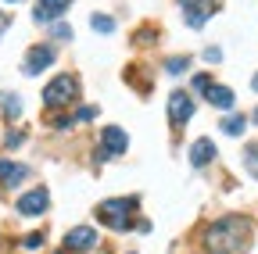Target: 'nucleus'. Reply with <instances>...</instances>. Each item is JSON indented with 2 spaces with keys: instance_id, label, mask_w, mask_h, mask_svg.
Here are the masks:
<instances>
[{
  "instance_id": "10",
  "label": "nucleus",
  "mask_w": 258,
  "mask_h": 254,
  "mask_svg": "<svg viewBox=\"0 0 258 254\" xmlns=\"http://www.w3.org/2000/svg\"><path fill=\"white\" fill-rule=\"evenodd\" d=\"M69 8H72V0H40V4H36V15H32V18H36L40 25H54Z\"/></svg>"
},
{
  "instance_id": "9",
  "label": "nucleus",
  "mask_w": 258,
  "mask_h": 254,
  "mask_svg": "<svg viewBox=\"0 0 258 254\" xmlns=\"http://www.w3.org/2000/svg\"><path fill=\"white\" fill-rule=\"evenodd\" d=\"M190 115H194V97L183 93V90H176L172 97H169V122L172 125H183V122H190Z\"/></svg>"
},
{
  "instance_id": "28",
  "label": "nucleus",
  "mask_w": 258,
  "mask_h": 254,
  "mask_svg": "<svg viewBox=\"0 0 258 254\" xmlns=\"http://www.w3.org/2000/svg\"><path fill=\"white\" fill-rule=\"evenodd\" d=\"M251 118H254V122H258V108H254V115H251Z\"/></svg>"
},
{
  "instance_id": "13",
  "label": "nucleus",
  "mask_w": 258,
  "mask_h": 254,
  "mask_svg": "<svg viewBox=\"0 0 258 254\" xmlns=\"http://www.w3.org/2000/svg\"><path fill=\"white\" fill-rule=\"evenodd\" d=\"M205 97H208V104L219 108V111H230V108H233V90H230V86H208Z\"/></svg>"
},
{
  "instance_id": "16",
  "label": "nucleus",
  "mask_w": 258,
  "mask_h": 254,
  "mask_svg": "<svg viewBox=\"0 0 258 254\" xmlns=\"http://www.w3.org/2000/svg\"><path fill=\"white\" fill-rule=\"evenodd\" d=\"M90 25H93V33H115V18H108V15H93Z\"/></svg>"
},
{
  "instance_id": "25",
  "label": "nucleus",
  "mask_w": 258,
  "mask_h": 254,
  "mask_svg": "<svg viewBox=\"0 0 258 254\" xmlns=\"http://www.w3.org/2000/svg\"><path fill=\"white\" fill-rule=\"evenodd\" d=\"M22 140H25V136H22V133H8V147H18V143H22Z\"/></svg>"
},
{
  "instance_id": "3",
  "label": "nucleus",
  "mask_w": 258,
  "mask_h": 254,
  "mask_svg": "<svg viewBox=\"0 0 258 254\" xmlns=\"http://www.w3.org/2000/svg\"><path fill=\"white\" fill-rule=\"evenodd\" d=\"M76 93H79V82H76L72 75H57V79H50L47 90H43V104H47V108H61V104L76 101Z\"/></svg>"
},
{
  "instance_id": "27",
  "label": "nucleus",
  "mask_w": 258,
  "mask_h": 254,
  "mask_svg": "<svg viewBox=\"0 0 258 254\" xmlns=\"http://www.w3.org/2000/svg\"><path fill=\"white\" fill-rule=\"evenodd\" d=\"M251 86H254V93H258V75H254V79H251Z\"/></svg>"
},
{
  "instance_id": "15",
  "label": "nucleus",
  "mask_w": 258,
  "mask_h": 254,
  "mask_svg": "<svg viewBox=\"0 0 258 254\" xmlns=\"http://www.w3.org/2000/svg\"><path fill=\"white\" fill-rule=\"evenodd\" d=\"M0 111H4L8 118H18V115H22V101H18V93H0Z\"/></svg>"
},
{
  "instance_id": "12",
  "label": "nucleus",
  "mask_w": 258,
  "mask_h": 254,
  "mask_svg": "<svg viewBox=\"0 0 258 254\" xmlns=\"http://www.w3.org/2000/svg\"><path fill=\"white\" fill-rule=\"evenodd\" d=\"M25 176H29V165H18V161H0V183H4V186H18Z\"/></svg>"
},
{
  "instance_id": "19",
  "label": "nucleus",
  "mask_w": 258,
  "mask_h": 254,
  "mask_svg": "<svg viewBox=\"0 0 258 254\" xmlns=\"http://www.w3.org/2000/svg\"><path fill=\"white\" fill-rule=\"evenodd\" d=\"M244 165H247V172L258 179V143H254V147H247V154H244Z\"/></svg>"
},
{
  "instance_id": "11",
  "label": "nucleus",
  "mask_w": 258,
  "mask_h": 254,
  "mask_svg": "<svg viewBox=\"0 0 258 254\" xmlns=\"http://www.w3.org/2000/svg\"><path fill=\"white\" fill-rule=\"evenodd\" d=\"M215 154H219L215 143H212L208 136H201V140H194V147H190V165H194V168H205Z\"/></svg>"
},
{
  "instance_id": "20",
  "label": "nucleus",
  "mask_w": 258,
  "mask_h": 254,
  "mask_svg": "<svg viewBox=\"0 0 258 254\" xmlns=\"http://www.w3.org/2000/svg\"><path fill=\"white\" fill-rule=\"evenodd\" d=\"M22 247H25V250H40V247H43V233H29V236L22 240Z\"/></svg>"
},
{
  "instance_id": "7",
  "label": "nucleus",
  "mask_w": 258,
  "mask_h": 254,
  "mask_svg": "<svg viewBox=\"0 0 258 254\" xmlns=\"http://www.w3.org/2000/svg\"><path fill=\"white\" fill-rule=\"evenodd\" d=\"M54 57H57V50L50 47V43H43V47H32L29 54H25V75H40L47 65H54Z\"/></svg>"
},
{
  "instance_id": "23",
  "label": "nucleus",
  "mask_w": 258,
  "mask_h": 254,
  "mask_svg": "<svg viewBox=\"0 0 258 254\" xmlns=\"http://www.w3.org/2000/svg\"><path fill=\"white\" fill-rule=\"evenodd\" d=\"M50 122H54V129H69V125H72V118H69V115H54Z\"/></svg>"
},
{
  "instance_id": "17",
  "label": "nucleus",
  "mask_w": 258,
  "mask_h": 254,
  "mask_svg": "<svg viewBox=\"0 0 258 254\" xmlns=\"http://www.w3.org/2000/svg\"><path fill=\"white\" fill-rule=\"evenodd\" d=\"M50 36L57 40V43H69L76 33H72V25H64V22H54V29H50Z\"/></svg>"
},
{
  "instance_id": "14",
  "label": "nucleus",
  "mask_w": 258,
  "mask_h": 254,
  "mask_svg": "<svg viewBox=\"0 0 258 254\" xmlns=\"http://www.w3.org/2000/svg\"><path fill=\"white\" fill-rule=\"evenodd\" d=\"M244 129H247V118H244V115H226V118H222V133H226V136H240Z\"/></svg>"
},
{
  "instance_id": "4",
  "label": "nucleus",
  "mask_w": 258,
  "mask_h": 254,
  "mask_svg": "<svg viewBox=\"0 0 258 254\" xmlns=\"http://www.w3.org/2000/svg\"><path fill=\"white\" fill-rule=\"evenodd\" d=\"M125 147H129L125 129H118V125H104V129H101V150H97V157H101V161H108V157L125 154Z\"/></svg>"
},
{
  "instance_id": "21",
  "label": "nucleus",
  "mask_w": 258,
  "mask_h": 254,
  "mask_svg": "<svg viewBox=\"0 0 258 254\" xmlns=\"http://www.w3.org/2000/svg\"><path fill=\"white\" fill-rule=\"evenodd\" d=\"M205 61H208V65H219V61H222V50H219V47H208V50H205Z\"/></svg>"
},
{
  "instance_id": "5",
  "label": "nucleus",
  "mask_w": 258,
  "mask_h": 254,
  "mask_svg": "<svg viewBox=\"0 0 258 254\" xmlns=\"http://www.w3.org/2000/svg\"><path fill=\"white\" fill-rule=\"evenodd\" d=\"M47 204H50V194L43 186H36V190H29V194H22L18 197V215H25V218H36V215H43L47 211Z\"/></svg>"
},
{
  "instance_id": "24",
  "label": "nucleus",
  "mask_w": 258,
  "mask_h": 254,
  "mask_svg": "<svg viewBox=\"0 0 258 254\" xmlns=\"http://www.w3.org/2000/svg\"><path fill=\"white\" fill-rule=\"evenodd\" d=\"M76 118H79V122H90V118H97V108H79Z\"/></svg>"
},
{
  "instance_id": "26",
  "label": "nucleus",
  "mask_w": 258,
  "mask_h": 254,
  "mask_svg": "<svg viewBox=\"0 0 258 254\" xmlns=\"http://www.w3.org/2000/svg\"><path fill=\"white\" fill-rule=\"evenodd\" d=\"M11 25V15H4V11H0V36H4V29Z\"/></svg>"
},
{
  "instance_id": "18",
  "label": "nucleus",
  "mask_w": 258,
  "mask_h": 254,
  "mask_svg": "<svg viewBox=\"0 0 258 254\" xmlns=\"http://www.w3.org/2000/svg\"><path fill=\"white\" fill-rule=\"evenodd\" d=\"M186 68H190V57H169V65H165L169 75H179V72H186Z\"/></svg>"
},
{
  "instance_id": "1",
  "label": "nucleus",
  "mask_w": 258,
  "mask_h": 254,
  "mask_svg": "<svg viewBox=\"0 0 258 254\" xmlns=\"http://www.w3.org/2000/svg\"><path fill=\"white\" fill-rule=\"evenodd\" d=\"M251 236V218L244 215H226L219 222H212V226L205 229V250L208 254H233L247 243Z\"/></svg>"
},
{
  "instance_id": "22",
  "label": "nucleus",
  "mask_w": 258,
  "mask_h": 254,
  "mask_svg": "<svg viewBox=\"0 0 258 254\" xmlns=\"http://www.w3.org/2000/svg\"><path fill=\"white\" fill-rule=\"evenodd\" d=\"M208 86H212V75H198V79H194V90H198V93H208Z\"/></svg>"
},
{
  "instance_id": "30",
  "label": "nucleus",
  "mask_w": 258,
  "mask_h": 254,
  "mask_svg": "<svg viewBox=\"0 0 258 254\" xmlns=\"http://www.w3.org/2000/svg\"><path fill=\"white\" fill-rule=\"evenodd\" d=\"M61 254H64V250H61Z\"/></svg>"
},
{
  "instance_id": "2",
  "label": "nucleus",
  "mask_w": 258,
  "mask_h": 254,
  "mask_svg": "<svg viewBox=\"0 0 258 254\" xmlns=\"http://www.w3.org/2000/svg\"><path fill=\"white\" fill-rule=\"evenodd\" d=\"M133 208H137V197H111V201H104L101 208H97V218L104 222L108 229H115V233H122V229H129L133 222H129V215H133Z\"/></svg>"
},
{
  "instance_id": "6",
  "label": "nucleus",
  "mask_w": 258,
  "mask_h": 254,
  "mask_svg": "<svg viewBox=\"0 0 258 254\" xmlns=\"http://www.w3.org/2000/svg\"><path fill=\"white\" fill-rule=\"evenodd\" d=\"M212 4H215V0H179L183 22H186L190 29H201V25L212 18Z\"/></svg>"
},
{
  "instance_id": "29",
  "label": "nucleus",
  "mask_w": 258,
  "mask_h": 254,
  "mask_svg": "<svg viewBox=\"0 0 258 254\" xmlns=\"http://www.w3.org/2000/svg\"><path fill=\"white\" fill-rule=\"evenodd\" d=\"M8 4H15V0H8Z\"/></svg>"
},
{
  "instance_id": "8",
  "label": "nucleus",
  "mask_w": 258,
  "mask_h": 254,
  "mask_svg": "<svg viewBox=\"0 0 258 254\" xmlns=\"http://www.w3.org/2000/svg\"><path fill=\"white\" fill-rule=\"evenodd\" d=\"M97 247V229L93 226H76V229H69L64 233V250H93Z\"/></svg>"
}]
</instances>
